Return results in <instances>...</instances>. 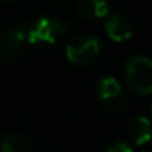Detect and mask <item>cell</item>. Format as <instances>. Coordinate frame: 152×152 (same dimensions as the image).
Returning a JSON list of instances; mask_svg holds the SVG:
<instances>
[{"label": "cell", "instance_id": "obj_10", "mask_svg": "<svg viewBox=\"0 0 152 152\" xmlns=\"http://www.w3.org/2000/svg\"><path fill=\"white\" fill-rule=\"evenodd\" d=\"M106 152H132V147L123 141H116L106 147Z\"/></svg>", "mask_w": 152, "mask_h": 152}, {"label": "cell", "instance_id": "obj_6", "mask_svg": "<svg viewBox=\"0 0 152 152\" xmlns=\"http://www.w3.org/2000/svg\"><path fill=\"white\" fill-rule=\"evenodd\" d=\"M105 31L113 41H124L128 38H131L132 25L124 15L111 13L105 21Z\"/></svg>", "mask_w": 152, "mask_h": 152}, {"label": "cell", "instance_id": "obj_11", "mask_svg": "<svg viewBox=\"0 0 152 152\" xmlns=\"http://www.w3.org/2000/svg\"><path fill=\"white\" fill-rule=\"evenodd\" d=\"M147 152H152V151H147Z\"/></svg>", "mask_w": 152, "mask_h": 152}, {"label": "cell", "instance_id": "obj_3", "mask_svg": "<svg viewBox=\"0 0 152 152\" xmlns=\"http://www.w3.org/2000/svg\"><path fill=\"white\" fill-rule=\"evenodd\" d=\"M96 96H98L100 103L103 105V108L110 113H118L128 103V95L123 90L121 83L118 82V79L113 75H106L96 82L95 87Z\"/></svg>", "mask_w": 152, "mask_h": 152}, {"label": "cell", "instance_id": "obj_5", "mask_svg": "<svg viewBox=\"0 0 152 152\" xmlns=\"http://www.w3.org/2000/svg\"><path fill=\"white\" fill-rule=\"evenodd\" d=\"M25 43V31L20 26H8L0 31V62H10L18 56Z\"/></svg>", "mask_w": 152, "mask_h": 152}, {"label": "cell", "instance_id": "obj_7", "mask_svg": "<svg viewBox=\"0 0 152 152\" xmlns=\"http://www.w3.org/2000/svg\"><path fill=\"white\" fill-rule=\"evenodd\" d=\"M128 136L134 144L142 145L152 139V123L147 116L137 115L128 123Z\"/></svg>", "mask_w": 152, "mask_h": 152}, {"label": "cell", "instance_id": "obj_2", "mask_svg": "<svg viewBox=\"0 0 152 152\" xmlns=\"http://www.w3.org/2000/svg\"><path fill=\"white\" fill-rule=\"evenodd\" d=\"M67 23L57 17H41L30 26L28 39L33 44H54L66 34Z\"/></svg>", "mask_w": 152, "mask_h": 152}, {"label": "cell", "instance_id": "obj_8", "mask_svg": "<svg viewBox=\"0 0 152 152\" xmlns=\"http://www.w3.org/2000/svg\"><path fill=\"white\" fill-rule=\"evenodd\" d=\"M77 8H79L80 15L87 20H95V18H103L110 17V4L103 2V0H80L77 2Z\"/></svg>", "mask_w": 152, "mask_h": 152}, {"label": "cell", "instance_id": "obj_4", "mask_svg": "<svg viewBox=\"0 0 152 152\" xmlns=\"http://www.w3.org/2000/svg\"><path fill=\"white\" fill-rule=\"evenodd\" d=\"M102 44L96 36L79 34L74 36L66 46V56L74 64H88L100 54Z\"/></svg>", "mask_w": 152, "mask_h": 152}, {"label": "cell", "instance_id": "obj_9", "mask_svg": "<svg viewBox=\"0 0 152 152\" xmlns=\"http://www.w3.org/2000/svg\"><path fill=\"white\" fill-rule=\"evenodd\" d=\"M0 152H33V144L26 136L13 132L0 139Z\"/></svg>", "mask_w": 152, "mask_h": 152}, {"label": "cell", "instance_id": "obj_1", "mask_svg": "<svg viewBox=\"0 0 152 152\" xmlns=\"http://www.w3.org/2000/svg\"><path fill=\"white\" fill-rule=\"evenodd\" d=\"M124 75L131 88L139 93H152V59L142 54L131 56L126 61Z\"/></svg>", "mask_w": 152, "mask_h": 152}]
</instances>
